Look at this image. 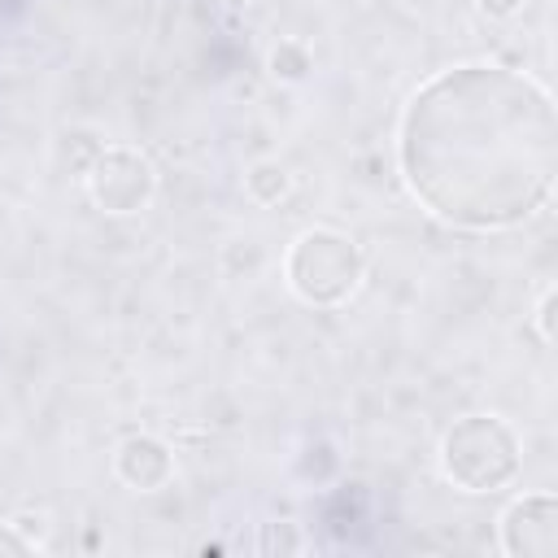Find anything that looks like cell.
<instances>
[{"instance_id":"6da1fadb","label":"cell","mask_w":558,"mask_h":558,"mask_svg":"<svg viewBox=\"0 0 558 558\" xmlns=\"http://www.w3.org/2000/svg\"><path fill=\"white\" fill-rule=\"evenodd\" d=\"M397 166L436 218L462 231L519 227L554 192V96L532 74L497 61L449 65L405 100Z\"/></svg>"},{"instance_id":"7a4b0ae2","label":"cell","mask_w":558,"mask_h":558,"mask_svg":"<svg viewBox=\"0 0 558 558\" xmlns=\"http://www.w3.org/2000/svg\"><path fill=\"white\" fill-rule=\"evenodd\" d=\"M440 471L462 493H493L519 471V436L497 414H466L440 440Z\"/></svg>"},{"instance_id":"3957f363","label":"cell","mask_w":558,"mask_h":558,"mask_svg":"<svg viewBox=\"0 0 558 558\" xmlns=\"http://www.w3.org/2000/svg\"><path fill=\"white\" fill-rule=\"evenodd\" d=\"M366 270V257L353 235L336 227H310L292 240L283 257V279L305 305H340Z\"/></svg>"},{"instance_id":"277c9868","label":"cell","mask_w":558,"mask_h":558,"mask_svg":"<svg viewBox=\"0 0 558 558\" xmlns=\"http://www.w3.org/2000/svg\"><path fill=\"white\" fill-rule=\"evenodd\" d=\"M157 174L148 166L144 153L135 148H105L92 166H87V196L96 209L105 214H135L153 201Z\"/></svg>"},{"instance_id":"5b68a950","label":"cell","mask_w":558,"mask_h":558,"mask_svg":"<svg viewBox=\"0 0 558 558\" xmlns=\"http://www.w3.org/2000/svg\"><path fill=\"white\" fill-rule=\"evenodd\" d=\"M501 549L514 558H554L558 549V497L523 493L501 514Z\"/></svg>"},{"instance_id":"8992f818","label":"cell","mask_w":558,"mask_h":558,"mask_svg":"<svg viewBox=\"0 0 558 558\" xmlns=\"http://www.w3.org/2000/svg\"><path fill=\"white\" fill-rule=\"evenodd\" d=\"M113 471H118L122 484H131V488H140V493H153V488L170 484L174 458H170V445H161L157 436H126V440L118 445Z\"/></svg>"},{"instance_id":"52a82bcc","label":"cell","mask_w":558,"mask_h":558,"mask_svg":"<svg viewBox=\"0 0 558 558\" xmlns=\"http://www.w3.org/2000/svg\"><path fill=\"white\" fill-rule=\"evenodd\" d=\"M244 183H248V192H253L262 205H275V201L288 192V174H283V166H270V161L253 166Z\"/></svg>"},{"instance_id":"ba28073f","label":"cell","mask_w":558,"mask_h":558,"mask_svg":"<svg viewBox=\"0 0 558 558\" xmlns=\"http://www.w3.org/2000/svg\"><path fill=\"white\" fill-rule=\"evenodd\" d=\"M305 70H310V52H305L301 44H279V48L270 52V74H275V78L296 83V78H305Z\"/></svg>"},{"instance_id":"9c48e42d","label":"cell","mask_w":558,"mask_h":558,"mask_svg":"<svg viewBox=\"0 0 558 558\" xmlns=\"http://www.w3.org/2000/svg\"><path fill=\"white\" fill-rule=\"evenodd\" d=\"M554 288L541 296V305H536V331H541V344H554Z\"/></svg>"},{"instance_id":"30bf717a","label":"cell","mask_w":558,"mask_h":558,"mask_svg":"<svg viewBox=\"0 0 558 558\" xmlns=\"http://www.w3.org/2000/svg\"><path fill=\"white\" fill-rule=\"evenodd\" d=\"M0 554H31V541L13 532V523H0Z\"/></svg>"},{"instance_id":"8fae6325","label":"cell","mask_w":558,"mask_h":558,"mask_svg":"<svg viewBox=\"0 0 558 558\" xmlns=\"http://www.w3.org/2000/svg\"><path fill=\"white\" fill-rule=\"evenodd\" d=\"M480 9H484L488 17H514V13L523 9V0H480Z\"/></svg>"}]
</instances>
